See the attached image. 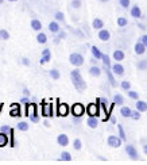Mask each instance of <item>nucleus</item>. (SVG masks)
Masks as SVG:
<instances>
[{
    "label": "nucleus",
    "mask_w": 147,
    "mask_h": 165,
    "mask_svg": "<svg viewBox=\"0 0 147 165\" xmlns=\"http://www.w3.org/2000/svg\"><path fill=\"white\" fill-rule=\"evenodd\" d=\"M59 160L61 161H72V154L69 153V152H62Z\"/></svg>",
    "instance_id": "nucleus-36"
},
{
    "label": "nucleus",
    "mask_w": 147,
    "mask_h": 165,
    "mask_svg": "<svg viewBox=\"0 0 147 165\" xmlns=\"http://www.w3.org/2000/svg\"><path fill=\"white\" fill-rule=\"evenodd\" d=\"M99 39L103 42H107L109 41V38H111V33H109V30H105V29H101L99 30Z\"/></svg>",
    "instance_id": "nucleus-12"
},
{
    "label": "nucleus",
    "mask_w": 147,
    "mask_h": 165,
    "mask_svg": "<svg viewBox=\"0 0 147 165\" xmlns=\"http://www.w3.org/2000/svg\"><path fill=\"white\" fill-rule=\"evenodd\" d=\"M8 141H10V135H8L7 133L0 131V148H3V146L7 145Z\"/></svg>",
    "instance_id": "nucleus-20"
},
{
    "label": "nucleus",
    "mask_w": 147,
    "mask_h": 165,
    "mask_svg": "<svg viewBox=\"0 0 147 165\" xmlns=\"http://www.w3.org/2000/svg\"><path fill=\"white\" fill-rule=\"evenodd\" d=\"M101 61H103V64H104V66L112 68V65H111V58H109V56H108V54H104V53H103Z\"/></svg>",
    "instance_id": "nucleus-29"
},
{
    "label": "nucleus",
    "mask_w": 147,
    "mask_h": 165,
    "mask_svg": "<svg viewBox=\"0 0 147 165\" xmlns=\"http://www.w3.org/2000/svg\"><path fill=\"white\" fill-rule=\"evenodd\" d=\"M86 113L89 117H97L100 114V106L99 103H89L86 107Z\"/></svg>",
    "instance_id": "nucleus-5"
},
{
    "label": "nucleus",
    "mask_w": 147,
    "mask_h": 165,
    "mask_svg": "<svg viewBox=\"0 0 147 165\" xmlns=\"http://www.w3.org/2000/svg\"><path fill=\"white\" fill-rule=\"evenodd\" d=\"M30 26H31V29H33L34 31H38V33L42 30V23H40L39 19H31L30 20Z\"/></svg>",
    "instance_id": "nucleus-17"
},
{
    "label": "nucleus",
    "mask_w": 147,
    "mask_h": 165,
    "mask_svg": "<svg viewBox=\"0 0 147 165\" xmlns=\"http://www.w3.org/2000/svg\"><path fill=\"white\" fill-rule=\"evenodd\" d=\"M85 113V107H84L81 103H76L72 106V114L74 117H82V114Z\"/></svg>",
    "instance_id": "nucleus-6"
},
{
    "label": "nucleus",
    "mask_w": 147,
    "mask_h": 165,
    "mask_svg": "<svg viewBox=\"0 0 147 165\" xmlns=\"http://www.w3.org/2000/svg\"><path fill=\"white\" fill-rule=\"evenodd\" d=\"M20 103L24 104V106L29 104V96H23V98H20Z\"/></svg>",
    "instance_id": "nucleus-47"
},
{
    "label": "nucleus",
    "mask_w": 147,
    "mask_h": 165,
    "mask_svg": "<svg viewBox=\"0 0 147 165\" xmlns=\"http://www.w3.org/2000/svg\"><path fill=\"white\" fill-rule=\"evenodd\" d=\"M120 88L124 89V91H128V89H131V83L127 81V80H124V81L120 83Z\"/></svg>",
    "instance_id": "nucleus-42"
},
{
    "label": "nucleus",
    "mask_w": 147,
    "mask_h": 165,
    "mask_svg": "<svg viewBox=\"0 0 147 165\" xmlns=\"http://www.w3.org/2000/svg\"><path fill=\"white\" fill-rule=\"evenodd\" d=\"M135 108H136L138 111H140V113H146V111H147V103H146V102L139 100V99H138L136 104H135Z\"/></svg>",
    "instance_id": "nucleus-18"
},
{
    "label": "nucleus",
    "mask_w": 147,
    "mask_h": 165,
    "mask_svg": "<svg viewBox=\"0 0 147 165\" xmlns=\"http://www.w3.org/2000/svg\"><path fill=\"white\" fill-rule=\"evenodd\" d=\"M49 76L51 77L53 80H58L59 77H61V73H59L58 69H50L49 70Z\"/></svg>",
    "instance_id": "nucleus-28"
},
{
    "label": "nucleus",
    "mask_w": 147,
    "mask_h": 165,
    "mask_svg": "<svg viewBox=\"0 0 147 165\" xmlns=\"http://www.w3.org/2000/svg\"><path fill=\"white\" fill-rule=\"evenodd\" d=\"M127 95L130 99H134V100H138L139 99V93H138L136 91H131V89H128L127 91Z\"/></svg>",
    "instance_id": "nucleus-37"
},
{
    "label": "nucleus",
    "mask_w": 147,
    "mask_h": 165,
    "mask_svg": "<svg viewBox=\"0 0 147 165\" xmlns=\"http://www.w3.org/2000/svg\"><path fill=\"white\" fill-rule=\"evenodd\" d=\"M70 79H72V83H73L74 88H76L77 91L82 92L86 89V83H85V80L82 79V76H81L80 70L77 69V68L70 72Z\"/></svg>",
    "instance_id": "nucleus-1"
},
{
    "label": "nucleus",
    "mask_w": 147,
    "mask_h": 165,
    "mask_svg": "<svg viewBox=\"0 0 147 165\" xmlns=\"http://www.w3.org/2000/svg\"><path fill=\"white\" fill-rule=\"evenodd\" d=\"M136 68L139 70H146L147 69V61L146 60H140L136 62Z\"/></svg>",
    "instance_id": "nucleus-33"
},
{
    "label": "nucleus",
    "mask_w": 147,
    "mask_h": 165,
    "mask_svg": "<svg viewBox=\"0 0 147 165\" xmlns=\"http://www.w3.org/2000/svg\"><path fill=\"white\" fill-rule=\"evenodd\" d=\"M131 118H132L134 120H139L140 119V111H138L136 108H135V110L131 113Z\"/></svg>",
    "instance_id": "nucleus-44"
},
{
    "label": "nucleus",
    "mask_w": 147,
    "mask_h": 165,
    "mask_svg": "<svg viewBox=\"0 0 147 165\" xmlns=\"http://www.w3.org/2000/svg\"><path fill=\"white\" fill-rule=\"evenodd\" d=\"M0 131H3V133H7L8 135L11 134V133H14V129L12 127H10L8 124H4V126H2L0 127Z\"/></svg>",
    "instance_id": "nucleus-40"
},
{
    "label": "nucleus",
    "mask_w": 147,
    "mask_h": 165,
    "mask_svg": "<svg viewBox=\"0 0 147 165\" xmlns=\"http://www.w3.org/2000/svg\"><path fill=\"white\" fill-rule=\"evenodd\" d=\"M57 144L59 145V146H68L69 145V137L66 135V134H59L58 137H57Z\"/></svg>",
    "instance_id": "nucleus-15"
},
{
    "label": "nucleus",
    "mask_w": 147,
    "mask_h": 165,
    "mask_svg": "<svg viewBox=\"0 0 147 165\" xmlns=\"http://www.w3.org/2000/svg\"><path fill=\"white\" fill-rule=\"evenodd\" d=\"M86 124H88V127L90 129H96V127L99 126V120L96 117H89L88 119H86Z\"/></svg>",
    "instance_id": "nucleus-19"
},
{
    "label": "nucleus",
    "mask_w": 147,
    "mask_h": 165,
    "mask_svg": "<svg viewBox=\"0 0 147 165\" xmlns=\"http://www.w3.org/2000/svg\"><path fill=\"white\" fill-rule=\"evenodd\" d=\"M73 33H74V34H76V35H79V37H80V38H84V34H82V33H81V31H80V30H73Z\"/></svg>",
    "instance_id": "nucleus-50"
},
{
    "label": "nucleus",
    "mask_w": 147,
    "mask_h": 165,
    "mask_svg": "<svg viewBox=\"0 0 147 165\" xmlns=\"http://www.w3.org/2000/svg\"><path fill=\"white\" fill-rule=\"evenodd\" d=\"M54 19L57 20V22H65V15H64V12H61V11H57L54 14Z\"/></svg>",
    "instance_id": "nucleus-35"
},
{
    "label": "nucleus",
    "mask_w": 147,
    "mask_h": 165,
    "mask_svg": "<svg viewBox=\"0 0 147 165\" xmlns=\"http://www.w3.org/2000/svg\"><path fill=\"white\" fill-rule=\"evenodd\" d=\"M7 2H11V3H15V2H18V0H7Z\"/></svg>",
    "instance_id": "nucleus-58"
},
{
    "label": "nucleus",
    "mask_w": 147,
    "mask_h": 165,
    "mask_svg": "<svg viewBox=\"0 0 147 165\" xmlns=\"http://www.w3.org/2000/svg\"><path fill=\"white\" fill-rule=\"evenodd\" d=\"M116 23H117L119 27H126L128 24V20H127V18H124V16H119L117 20H116Z\"/></svg>",
    "instance_id": "nucleus-30"
},
{
    "label": "nucleus",
    "mask_w": 147,
    "mask_h": 165,
    "mask_svg": "<svg viewBox=\"0 0 147 165\" xmlns=\"http://www.w3.org/2000/svg\"><path fill=\"white\" fill-rule=\"evenodd\" d=\"M65 37H66V33H65V31H62V30H59V33H58V38H59V39H64Z\"/></svg>",
    "instance_id": "nucleus-49"
},
{
    "label": "nucleus",
    "mask_w": 147,
    "mask_h": 165,
    "mask_svg": "<svg viewBox=\"0 0 147 165\" xmlns=\"http://www.w3.org/2000/svg\"><path fill=\"white\" fill-rule=\"evenodd\" d=\"M92 27L95 30H101L103 27H104V22L100 19V18H95L93 22H92Z\"/></svg>",
    "instance_id": "nucleus-21"
},
{
    "label": "nucleus",
    "mask_w": 147,
    "mask_h": 165,
    "mask_svg": "<svg viewBox=\"0 0 147 165\" xmlns=\"http://www.w3.org/2000/svg\"><path fill=\"white\" fill-rule=\"evenodd\" d=\"M139 39H140V41L143 42V45H145L146 48H147V35H146V34H145V35H142V37H140Z\"/></svg>",
    "instance_id": "nucleus-48"
},
{
    "label": "nucleus",
    "mask_w": 147,
    "mask_h": 165,
    "mask_svg": "<svg viewBox=\"0 0 147 165\" xmlns=\"http://www.w3.org/2000/svg\"><path fill=\"white\" fill-rule=\"evenodd\" d=\"M81 5H82V2H81V0H72L70 2V7L73 8V10H80Z\"/></svg>",
    "instance_id": "nucleus-31"
},
{
    "label": "nucleus",
    "mask_w": 147,
    "mask_h": 165,
    "mask_svg": "<svg viewBox=\"0 0 147 165\" xmlns=\"http://www.w3.org/2000/svg\"><path fill=\"white\" fill-rule=\"evenodd\" d=\"M112 57H114V60H115V61L120 62V61H123V60H124V57H126V54H124V52H123V50H120V49H117V50H115L114 53H112Z\"/></svg>",
    "instance_id": "nucleus-16"
},
{
    "label": "nucleus",
    "mask_w": 147,
    "mask_h": 165,
    "mask_svg": "<svg viewBox=\"0 0 147 165\" xmlns=\"http://www.w3.org/2000/svg\"><path fill=\"white\" fill-rule=\"evenodd\" d=\"M138 27L142 29V30H146V26H145V24H142V23H138Z\"/></svg>",
    "instance_id": "nucleus-53"
},
{
    "label": "nucleus",
    "mask_w": 147,
    "mask_h": 165,
    "mask_svg": "<svg viewBox=\"0 0 147 165\" xmlns=\"http://www.w3.org/2000/svg\"><path fill=\"white\" fill-rule=\"evenodd\" d=\"M50 60H51V54H47V56H42L39 60V64L40 65H45L47 64V62H50Z\"/></svg>",
    "instance_id": "nucleus-41"
},
{
    "label": "nucleus",
    "mask_w": 147,
    "mask_h": 165,
    "mask_svg": "<svg viewBox=\"0 0 147 165\" xmlns=\"http://www.w3.org/2000/svg\"><path fill=\"white\" fill-rule=\"evenodd\" d=\"M57 114L59 117H68L69 114V106L66 103H61L57 108Z\"/></svg>",
    "instance_id": "nucleus-13"
},
{
    "label": "nucleus",
    "mask_w": 147,
    "mask_h": 165,
    "mask_svg": "<svg viewBox=\"0 0 147 165\" xmlns=\"http://www.w3.org/2000/svg\"><path fill=\"white\" fill-rule=\"evenodd\" d=\"M124 150H126V154L131 158V160H134V161L139 160V153H138V150L135 149V146L134 145H126Z\"/></svg>",
    "instance_id": "nucleus-3"
},
{
    "label": "nucleus",
    "mask_w": 147,
    "mask_h": 165,
    "mask_svg": "<svg viewBox=\"0 0 147 165\" xmlns=\"http://www.w3.org/2000/svg\"><path fill=\"white\" fill-rule=\"evenodd\" d=\"M11 117H20V111H19V104L18 103H14V104H11Z\"/></svg>",
    "instance_id": "nucleus-25"
},
{
    "label": "nucleus",
    "mask_w": 147,
    "mask_h": 165,
    "mask_svg": "<svg viewBox=\"0 0 147 165\" xmlns=\"http://www.w3.org/2000/svg\"><path fill=\"white\" fill-rule=\"evenodd\" d=\"M89 74L92 77H99L100 74H101V69H100L99 66H96V65H92V66L89 68Z\"/></svg>",
    "instance_id": "nucleus-22"
},
{
    "label": "nucleus",
    "mask_w": 147,
    "mask_h": 165,
    "mask_svg": "<svg viewBox=\"0 0 147 165\" xmlns=\"http://www.w3.org/2000/svg\"><path fill=\"white\" fill-rule=\"evenodd\" d=\"M23 93H24V96H30V92L27 88H23Z\"/></svg>",
    "instance_id": "nucleus-52"
},
{
    "label": "nucleus",
    "mask_w": 147,
    "mask_h": 165,
    "mask_svg": "<svg viewBox=\"0 0 147 165\" xmlns=\"http://www.w3.org/2000/svg\"><path fill=\"white\" fill-rule=\"evenodd\" d=\"M0 41H2V33H0Z\"/></svg>",
    "instance_id": "nucleus-60"
},
{
    "label": "nucleus",
    "mask_w": 147,
    "mask_h": 165,
    "mask_svg": "<svg viewBox=\"0 0 147 165\" xmlns=\"http://www.w3.org/2000/svg\"><path fill=\"white\" fill-rule=\"evenodd\" d=\"M143 153H145V154H147V145H146V144L143 145Z\"/></svg>",
    "instance_id": "nucleus-54"
},
{
    "label": "nucleus",
    "mask_w": 147,
    "mask_h": 165,
    "mask_svg": "<svg viewBox=\"0 0 147 165\" xmlns=\"http://www.w3.org/2000/svg\"><path fill=\"white\" fill-rule=\"evenodd\" d=\"M130 14H131V16L135 18V19H140V18H142V10H140V7L139 5H136V4L131 7Z\"/></svg>",
    "instance_id": "nucleus-11"
},
{
    "label": "nucleus",
    "mask_w": 147,
    "mask_h": 165,
    "mask_svg": "<svg viewBox=\"0 0 147 165\" xmlns=\"http://www.w3.org/2000/svg\"><path fill=\"white\" fill-rule=\"evenodd\" d=\"M90 52H92V56L96 58V60H101L103 53L100 52V49L97 48V46H92V48H90Z\"/></svg>",
    "instance_id": "nucleus-24"
},
{
    "label": "nucleus",
    "mask_w": 147,
    "mask_h": 165,
    "mask_svg": "<svg viewBox=\"0 0 147 165\" xmlns=\"http://www.w3.org/2000/svg\"><path fill=\"white\" fill-rule=\"evenodd\" d=\"M114 103L115 104H119V106H123L124 98L120 95V93H115V95H114Z\"/></svg>",
    "instance_id": "nucleus-27"
},
{
    "label": "nucleus",
    "mask_w": 147,
    "mask_h": 165,
    "mask_svg": "<svg viewBox=\"0 0 147 165\" xmlns=\"http://www.w3.org/2000/svg\"><path fill=\"white\" fill-rule=\"evenodd\" d=\"M111 122H112V123H116V118H115L114 115H112V117H111Z\"/></svg>",
    "instance_id": "nucleus-55"
},
{
    "label": "nucleus",
    "mask_w": 147,
    "mask_h": 165,
    "mask_svg": "<svg viewBox=\"0 0 147 165\" xmlns=\"http://www.w3.org/2000/svg\"><path fill=\"white\" fill-rule=\"evenodd\" d=\"M37 42L40 43V45H45V43L47 42V35H46L45 33H42V31H39V33L37 34Z\"/></svg>",
    "instance_id": "nucleus-23"
},
{
    "label": "nucleus",
    "mask_w": 147,
    "mask_h": 165,
    "mask_svg": "<svg viewBox=\"0 0 147 165\" xmlns=\"http://www.w3.org/2000/svg\"><path fill=\"white\" fill-rule=\"evenodd\" d=\"M121 142H123V139L120 138V137H116V135H109L108 139H107V144L111 146V148H120L121 146Z\"/></svg>",
    "instance_id": "nucleus-4"
},
{
    "label": "nucleus",
    "mask_w": 147,
    "mask_h": 165,
    "mask_svg": "<svg viewBox=\"0 0 147 165\" xmlns=\"http://www.w3.org/2000/svg\"><path fill=\"white\" fill-rule=\"evenodd\" d=\"M43 124H45L46 127H50V122H49V120H45V122H43Z\"/></svg>",
    "instance_id": "nucleus-56"
},
{
    "label": "nucleus",
    "mask_w": 147,
    "mask_h": 165,
    "mask_svg": "<svg viewBox=\"0 0 147 165\" xmlns=\"http://www.w3.org/2000/svg\"><path fill=\"white\" fill-rule=\"evenodd\" d=\"M117 131H119V137H120L123 141H127L126 131H124V129H123V126H121V124H117Z\"/></svg>",
    "instance_id": "nucleus-32"
},
{
    "label": "nucleus",
    "mask_w": 147,
    "mask_h": 165,
    "mask_svg": "<svg viewBox=\"0 0 147 165\" xmlns=\"http://www.w3.org/2000/svg\"><path fill=\"white\" fill-rule=\"evenodd\" d=\"M134 52H135L138 56H142V54H145L146 53V46L143 45V42L140 41V39L135 43V46H134Z\"/></svg>",
    "instance_id": "nucleus-8"
},
{
    "label": "nucleus",
    "mask_w": 147,
    "mask_h": 165,
    "mask_svg": "<svg viewBox=\"0 0 147 165\" xmlns=\"http://www.w3.org/2000/svg\"><path fill=\"white\" fill-rule=\"evenodd\" d=\"M5 2V0H0V4H3V3H4Z\"/></svg>",
    "instance_id": "nucleus-59"
},
{
    "label": "nucleus",
    "mask_w": 147,
    "mask_h": 165,
    "mask_svg": "<svg viewBox=\"0 0 147 165\" xmlns=\"http://www.w3.org/2000/svg\"><path fill=\"white\" fill-rule=\"evenodd\" d=\"M47 29L50 33H53V34H58L59 33V30H61V27H59V23L57 20H51L49 23V26H47Z\"/></svg>",
    "instance_id": "nucleus-14"
},
{
    "label": "nucleus",
    "mask_w": 147,
    "mask_h": 165,
    "mask_svg": "<svg viewBox=\"0 0 147 165\" xmlns=\"http://www.w3.org/2000/svg\"><path fill=\"white\" fill-rule=\"evenodd\" d=\"M0 33H2V41H8V39H10V33H8L7 30L2 29Z\"/></svg>",
    "instance_id": "nucleus-43"
},
{
    "label": "nucleus",
    "mask_w": 147,
    "mask_h": 165,
    "mask_svg": "<svg viewBox=\"0 0 147 165\" xmlns=\"http://www.w3.org/2000/svg\"><path fill=\"white\" fill-rule=\"evenodd\" d=\"M104 70H105V74H107V79H108L109 84H111L112 87H116V85H117V83H116V80H115L114 72H112V70L109 69V68H107V66H104Z\"/></svg>",
    "instance_id": "nucleus-9"
},
{
    "label": "nucleus",
    "mask_w": 147,
    "mask_h": 165,
    "mask_svg": "<svg viewBox=\"0 0 147 165\" xmlns=\"http://www.w3.org/2000/svg\"><path fill=\"white\" fill-rule=\"evenodd\" d=\"M53 106L50 103H46L45 100L42 102V115L43 117H47V118H51L53 117V111H51Z\"/></svg>",
    "instance_id": "nucleus-7"
},
{
    "label": "nucleus",
    "mask_w": 147,
    "mask_h": 165,
    "mask_svg": "<svg viewBox=\"0 0 147 165\" xmlns=\"http://www.w3.org/2000/svg\"><path fill=\"white\" fill-rule=\"evenodd\" d=\"M119 5H120L121 8H130V5H131V0H119Z\"/></svg>",
    "instance_id": "nucleus-39"
},
{
    "label": "nucleus",
    "mask_w": 147,
    "mask_h": 165,
    "mask_svg": "<svg viewBox=\"0 0 147 165\" xmlns=\"http://www.w3.org/2000/svg\"><path fill=\"white\" fill-rule=\"evenodd\" d=\"M69 62H70L72 65H74L76 68H79L84 64V56L81 54V53H77V52L70 53V56H69Z\"/></svg>",
    "instance_id": "nucleus-2"
},
{
    "label": "nucleus",
    "mask_w": 147,
    "mask_h": 165,
    "mask_svg": "<svg viewBox=\"0 0 147 165\" xmlns=\"http://www.w3.org/2000/svg\"><path fill=\"white\" fill-rule=\"evenodd\" d=\"M47 54H50V49H47V48L43 49V50H42V56H47Z\"/></svg>",
    "instance_id": "nucleus-51"
},
{
    "label": "nucleus",
    "mask_w": 147,
    "mask_h": 165,
    "mask_svg": "<svg viewBox=\"0 0 147 165\" xmlns=\"http://www.w3.org/2000/svg\"><path fill=\"white\" fill-rule=\"evenodd\" d=\"M131 113H132V110L130 107H127V106H123L120 108V114L123 118H131Z\"/></svg>",
    "instance_id": "nucleus-26"
},
{
    "label": "nucleus",
    "mask_w": 147,
    "mask_h": 165,
    "mask_svg": "<svg viewBox=\"0 0 147 165\" xmlns=\"http://www.w3.org/2000/svg\"><path fill=\"white\" fill-rule=\"evenodd\" d=\"M112 72L116 74V76H123L124 74V66L116 61L114 65H112Z\"/></svg>",
    "instance_id": "nucleus-10"
},
{
    "label": "nucleus",
    "mask_w": 147,
    "mask_h": 165,
    "mask_svg": "<svg viewBox=\"0 0 147 165\" xmlns=\"http://www.w3.org/2000/svg\"><path fill=\"white\" fill-rule=\"evenodd\" d=\"M16 127H18V130H20V131H27V130H29V123L27 122H19L16 124Z\"/></svg>",
    "instance_id": "nucleus-34"
},
{
    "label": "nucleus",
    "mask_w": 147,
    "mask_h": 165,
    "mask_svg": "<svg viewBox=\"0 0 147 165\" xmlns=\"http://www.w3.org/2000/svg\"><path fill=\"white\" fill-rule=\"evenodd\" d=\"M29 118H30V120H31L33 123H38V122H39V117H38V114H37V115H31V117H29Z\"/></svg>",
    "instance_id": "nucleus-46"
},
{
    "label": "nucleus",
    "mask_w": 147,
    "mask_h": 165,
    "mask_svg": "<svg viewBox=\"0 0 147 165\" xmlns=\"http://www.w3.org/2000/svg\"><path fill=\"white\" fill-rule=\"evenodd\" d=\"M22 64H23L24 66H30V65H31V61H30V58H27V57H23V58H22Z\"/></svg>",
    "instance_id": "nucleus-45"
},
{
    "label": "nucleus",
    "mask_w": 147,
    "mask_h": 165,
    "mask_svg": "<svg viewBox=\"0 0 147 165\" xmlns=\"http://www.w3.org/2000/svg\"><path fill=\"white\" fill-rule=\"evenodd\" d=\"M73 148H74V150H81V148H82V142H81L80 138H76L73 141Z\"/></svg>",
    "instance_id": "nucleus-38"
},
{
    "label": "nucleus",
    "mask_w": 147,
    "mask_h": 165,
    "mask_svg": "<svg viewBox=\"0 0 147 165\" xmlns=\"http://www.w3.org/2000/svg\"><path fill=\"white\" fill-rule=\"evenodd\" d=\"M99 2H101V3H108L109 0H99Z\"/></svg>",
    "instance_id": "nucleus-57"
}]
</instances>
